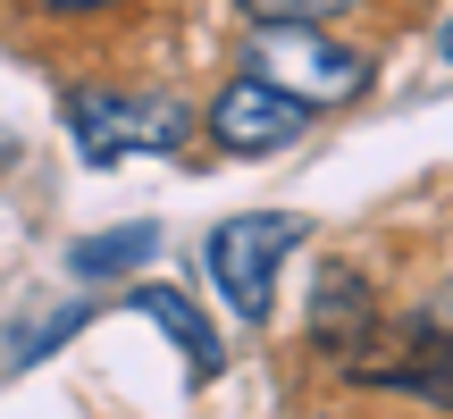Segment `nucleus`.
<instances>
[{"label": "nucleus", "mask_w": 453, "mask_h": 419, "mask_svg": "<svg viewBox=\"0 0 453 419\" xmlns=\"http://www.w3.org/2000/svg\"><path fill=\"white\" fill-rule=\"evenodd\" d=\"M67 143L93 168H118L127 151H177L194 143V110L177 93H118V84H67L59 101Z\"/></svg>", "instance_id": "obj_1"}, {"label": "nucleus", "mask_w": 453, "mask_h": 419, "mask_svg": "<svg viewBox=\"0 0 453 419\" xmlns=\"http://www.w3.org/2000/svg\"><path fill=\"white\" fill-rule=\"evenodd\" d=\"M243 67L260 84H277L303 110H336V101L370 93V50L336 42L327 26H252L243 34Z\"/></svg>", "instance_id": "obj_2"}, {"label": "nucleus", "mask_w": 453, "mask_h": 419, "mask_svg": "<svg viewBox=\"0 0 453 419\" xmlns=\"http://www.w3.org/2000/svg\"><path fill=\"white\" fill-rule=\"evenodd\" d=\"M294 243H303V218H286V210H243V218L211 226V277L235 319H269L277 269H286Z\"/></svg>", "instance_id": "obj_3"}, {"label": "nucleus", "mask_w": 453, "mask_h": 419, "mask_svg": "<svg viewBox=\"0 0 453 419\" xmlns=\"http://www.w3.org/2000/svg\"><path fill=\"white\" fill-rule=\"evenodd\" d=\"M202 126H211V143L235 151V160H269V151H286L294 134L311 126V110H303V101H286L277 84H260L252 67H243V76L219 84V101H211Z\"/></svg>", "instance_id": "obj_4"}, {"label": "nucleus", "mask_w": 453, "mask_h": 419, "mask_svg": "<svg viewBox=\"0 0 453 419\" xmlns=\"http://www.w3.org/2000/svg\"><path fill=\"white\" fill-rule=\"evenodd\" d=\"M311 344L336 353L344 369H361V361L378 353V302H370V286H361L353 269L319 277V293H311Z\"/></svg>", "instance_id": "obj_5"}, {"label": "nucleus", "mask_w": 453, "mask_h": 419, "mask_svg": "<svg viewBox=\"0 0 453 419\" xmlns=\"http://www.w3.org/2000/svg\"><path fill=\"white\" fill-rule=\"evenodd\" d=\"M127 302L143 310V319H160L168 336H177V353H185V369H194V386H202V377H219V361H226V353H219V327L202 319V310L185 302L177 286H134Z\"/></svg>", "instance_id": "obj_6"}, {"label": "nucleus", "mask_w": 453, "mask_h": 419, "mask_svg": "<svg viewBox=\"0 0 453 419\" xmlns=\"http://www.w3.org/2000/svg\"><path fill=\"white\" fill-rule=\"evenodd\" d=\"M160 252V226H110V235H84V243H67V269L76 277H127V269H143V260Z\"/></svg>", "instance_id": "obj_7"}, {"label": "nucleus", "mask_w": 453, "mask_h": 419, "mask_svg": "<svg viewBox=\"0 0 453 419\" xmlns=\"http://www.w3.org/2000/svg\"><path fill=\"white\" fill-rule=\"evenodd\" d=\"M336 9H361V0H243L252 26H319V17H336Z\"/></svg>", "instance_id": "obj_8"}, {"label": "nucleus", "mask_w": 453, "mask_h": 419, "mask_svg": "<svg viewBox=\"0 0 453 419\" xmlns=\"http://www.w3.org/2000/svg\"><path fill=\"white\" fill-rule=\"evenodd\" d=\"M84 319H93V310H84V302H59V310H50V319H42V327H34V336H26V344H17V369H34V361H42V353H59V344H67V336H76V327H84Z\"/></svg>", "instance_id": "obj_9"}, {"label": "nucleus", "mask_w": 453, "mask_h": 419, "mask_svg": "<svg viewBox=\"0 0 453 419\" xmlns=\"http://www.w3.org/2000/svg\"><path fill=\"white\" fill-rule=\"evenodd\" d=\"M411 336H437V344H453V286H437V293H428V302L420 310H411Z\"/></svg>", "instance_id": "obj_10"}, {"label": "nucleus", "mask_w": 453, "mask_h": 419, "mask_svg": "<svg viewBox=\"0 0 453 419\" xmlns=\"http://www.w3.org/2000/svg\"><path fill=\"white\" fill-rule=\"evenodd\" d=\"M26 9H42V17H93V9H118V0H26Z\"/></svg>", "instance_id": "obj_11"}, {"label": "nucleus", "mask_w": 453, "mask_h": 419, "mask_svg": "<svg viewBox=\"0 0 453 419\" xmlns=\"http://www.w3.org/2000/svg\"><path fill=\"white\" fill-rule=\"evenodd\" d=\"M437 50H445V59H453V17H445V26H437Z\"/></svg>", "instance_id": "obj_12"}]
</instances>
